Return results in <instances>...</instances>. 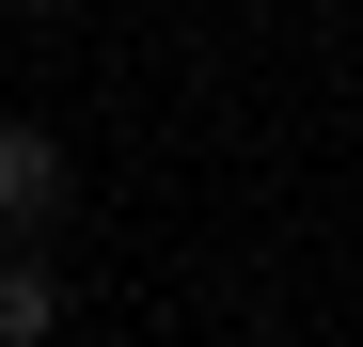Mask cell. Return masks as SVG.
<instances>
[{"mask_svg":"<svg viewBox=\"0 0 363 347\" xmlns=\"http://www.w3.org/2000/svg\"><path fill=\"white\" fill-rule=\"evenodd\" d=\"M48 331H64V284L32 253H0V347H48Z\"/></svg>","mask_w":363,"mask_h":347,"instance_id":"obj_2","label":"cell"},{"mask_svg":"<svg viewBox=\"0 0 363 347\" xmlns=\"http://www.w3.org/2000/svg\"><path fill=\"white\" fill-rule=\"evenodd\" d=\"M16 16H48V0H16Z\"/></svg>","mask_w":363,"mask_h":347,"instance_id":"obj_3","label":"cell"},{"mask_svg":"<svg viewBox=\"0 0 363 347\" xmlns=\"http://www.w3.org/2000/svg\"><path fill=\"white\" fill-rule=\"evenodd\" d=\"M48 221H64V142L32 110H0V237H48Z\"/></svg>","mask_w":363,"mask_h":347,"instance_id":"obj_1","label":"cell"}]
</instances>
